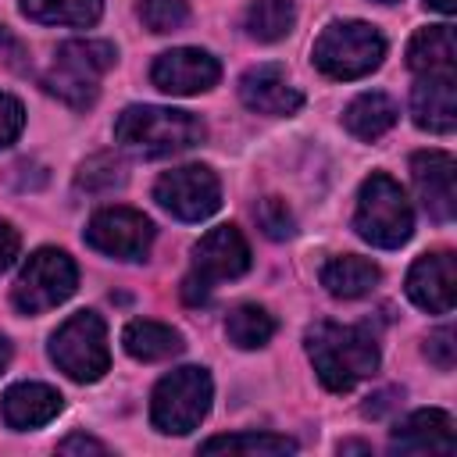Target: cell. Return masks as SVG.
<instances>
[{
    "label": "cell",
    "mask_w": 457,
    "mask_h": 457,
    "mask_svg": "<svg viewBox=\"0 0 457 457\" xmlns=\"http://www.w3.org/2000/svg\"><path fill=\"white\" fill-rule=\"evenodd\" d=\"M307 353L325 389L346 393L378 368L375 339L357 325L318 321L307 328Z\"/></svg>",
    "instance_id": "1"
},
{
    "label": "cell",
    "mask_w": 457,
    "mask_h": 457,
    "mask_svg": "<svg viewBox=\"0 0 457 457\" xmlns=\"http://www.w3.org/2000/svg\"><path fill=\"white\" fill-rule=\"evenodd\" d=\"M204 121L189 111L157 107V104H132L114 121V139L136 157H168L196 146L204 139Z\"/></svg>",
    "instance_id": "2"
},
{
    "label": "cell",
    "mask_w": 457,
    "mask_h": 457,
    "mask_svg": "<svg viewBox=\"0 0 457 457\" xmlns=\"http://www.w3.org/2000/svg\"><path fill=\"white\" fill-rule=\"evenodd\" d=\"M353 228L364 243L396 250L400 243L411 239L414 232V211L407 193L400 189L396 179L386 171H371L357 193V211H353Z\"/></svg>",
    "instance_id": "3"
},
{
    "label": "cell",
    "mask_w": 457,
    "mask_h": 457,
    "mask_svg": "<svg viewBox=\"0 0 457 457\" xmlns=\"http://www.w3.org/2000/svg\"><path fill=\"white\" fill-rule=\"evenodd\" d=\"M386 57V39L368 21H332L314 43V64L328 79H361Z\"/></svg>",
    "instance_id": "4"
},
{
    "label": "cell",
    "mask_w": 457,
    "mask_h": 457,
    "mask_svg": "<svg viewBox=\"0 0 457 457\" xmlns=\"http://www.w3.org/2000/svg\"><path fill=\"white\" fill-rule=\"evenodd\" d=\"M114 46L100 43V39H71L57 46L54 68L46 71V89L54 96H61L71 107H86L96 100V86L100 79L111 71L114 64Z\"/></svg>",
    "instance_id": "5"
},
{
    "label": "cell",
    "mask_w": 457,
    "mask_h": 457,
    "mask_svg": "<svg viewBox=\"0 0 457 457\" xmlns=\"http://www.w3.org/2000/svg\"><path fill=\"white\" fill-rule=\"evenodd\" d=\"M211 393H214V386H211V375L204 368H193V364L175 368L171 375H164L154 386L150 421L168 436H186L211 411Z\"/></svg>",
    "instance_id": "6"
},
{
    "label": "cell",
    "mask_w": 457,
    "mask_h": 457,
    "mask_svg": "<svg viewBox=\"0 0 457 457\" xmlns=\"http://www.w3.org/2000/svg\"><path fill=\"white\" fill-rule=\"evenodd\" d=\"M50 357H54V364L68 378H75V382H96L107 371V364H111L104 318L93 314V311L71 314L50 336Z\"/></svg>",
    "instance_id": "7"
},
{
    "label": "cell",
    "mask_w": 457,
    "mask_h": 457,
    "mask_svg": "<svg viewBox=\"0 0 457 457\" xmlns=\"http://www.w3.org/2000/svg\"><path fill=\"white\" fill-rule=\"evenodd\" d=\"M75 282H79L75 261L57 246H43L18 271L11 300L21 314H39V311H50V307L64 303L75 293Z\"/></svg>",
    "instance_id": "8"
},
{
    "label": "cell",
    "mask_w": 457,
    "mask_h": 457,
    "mask_svg": "<svg viewBox=\"0 0 457 457\" xmlns=\"http://www.w3.org/2000/svg\"><path fill=\"white\" fill-rule=\"evenodd\" d=\"M154 200L179 221H204L221 204L218 175L204 164H182L154 182Z\"/></svg>",
    "instance_id": "9"
},
{
    "label": "cell",
    "mask_w": 457,
    "mask_h": 457,
    "mask_svg": "<svg viewBox=\"0 0 457 457\" xmlns=\"http://www.w3.org/2000/svg\"><path fill=\"white\" fill-rule=\"evenodd\" d=\"M86 243L118 261H143L154 243V225L132 207H104L89 218Z\"/></svg>",
    "instance_id": "10"
},
{
    "label": "cell",
    "mask_w": 457,
    "mask_h": 457,
    "mask_svg": "<svg viewBox=\"0 0 457 457\" xmlns=\"http://www.w3.org/2000/svg\"><path fill=\"white\" fill-rule=\"evenodd\" d=\"M221 68L218 61L207 54V50H193V46H175V50H164L154 68H150V79L157 89L171 93V96H193V93H204L218 82Z\"/></svg>",
    "instance_id": "11"
},
{
    "label": "cell",
    "mask_w": 457,
    "mask_h": 457,
    "mask_svg": "<svg viewBox=\"0 0 457 457\" xmlns=\"http://www.w3.org/2000/svg\"><path fill=\"white\" fill-rule=\"evenodd\" d=\"M250 268V246L236 225H218L193 246V275H200L207 286L239 278Z\"/></svg>",
    "instance_id": "12"
},
{
    "label": "cell",
    "mask_w": 457,
    "mask_h": 457,
    "mask_svg": "<svg viewBox=\"0 0 457 457\" xmlns=\"http://www.w3.org/2000/svg\"><path fill=\"white\" fill-rule=\"evenodd\" d=\"M411 175L418 186V196L425 211L436 221H450L457 211V193H453V157L446 150H421L411 157Z\"/></svg>",
    "instance_id": "13"
},
{
    "label": "cell",
    "mask_w": 457,
    "mask_h": 457,
    "mask_svg": "<svg viewBox=\"0 0 457 457\" xmlns=\"http://www.w3.org/2000/svg\"><path fill=\"white\" fill-rule=\"evenodd\" d=\"M239 100L257 114H296L303 96L278 64H257L239 79Z\"/></svg>",
    "instance_id": "14"
},
{
    "label": "cell",
    "mask_w": 457,
    "mask_h": 457,
    "mask_svg": "<svg viewBox=\"0 0 457 457\" xmlns=\"http://www.w3.org/2000/svg\"><path fill=\"white\" fill-rule=\"evenodd\" d=\"M453 253H425L407 271V296L428 314H446L453 307Z\"/></svg>",
    "instance_id": "15"
},
{
    "label": "cell",
    "mask_w": 457,
    "mask_h": 457,
    "mask_svg": "<svg viewBox=\"0 0 457 457\" xmlns=\"http://www.w3.org/2000/svg\"><path fill=\"white\" fill-rule=\"evenodd\" d=\"M411 114L418 129L428 132H453L457 125V93H453V71L421 75L411 89Z\"/></svg>",
    "instance_id": "16"
},
{
    "label": "cell",
    "mask_w": 457,
    "mask_h": 457,
    "mask_svg": "<svg viewBox=\"0 0 457 457\" xmlns=\"http://www.w3.org/2000/svg\"><path fill=\"white\" fill-rule=\"evenodd\" d=\"M389 446L396 453H453V421L446 411H414L396 428Z\"/></svg>",
    "instance_id": "17"
},
{
    "label": "cell",
    "mask_w": 457,
    "mask_h": 457,
    "mask_svg": "<svg viewBox=\"0 0 457 457\" xmlns=\"http://www.w3.org/2000/svg\"><path fill=\"white\" fill-rule=\"evenodd\" d=\"M0 411H4V421L11 428H39V425L57 418L61 393L43 386V382H21V386H11L4 393Z\"/></svg>",
    "instance_id": "18"
},
{
    "label": "cell",
    "mask_w": 457,
    "mask_h": 457,
    "mask_svg": "<svg viewBox=\"0 0 457 457\" xmlns=\"http://www.w3.org/2000/svg\"><path fill=\"white\" fill-rule=\"evenodd\" d=\"M121 343H125V353L136 361H168V357L182 353V336L171 325H161L150 318L129 321L121 332Z\"/></svg>",
    "instance_id": "19"
},
{
    "label": "cell",
    "mask_w": 457,
    "mask_h": 457,
    "mask_svg": "<svg viewBox=\"0 0 457 457\" xmlns=\"http://www.w3.org/2000/svg\"><path fill=\"white\" fill-rule=\"evenodd\" d=\"M378 282V268L368 261V257H357V253H343V257H332L325 268H321V286L339 296V300H357L364 293H371Z\"/></svg>",
    "instance_id": "20"
},
{
    "label": "cell",
    "mask_w": 457,
    "mask_h": 457,
    "mask_svg": "<svg viewBox=\"0 0 457 457\" xmlns=\"http://www.w3.org/2000/svg\"><path fill=\"white\" fill-rule=\"evenodd\" d=\"M407 64L421 75L453 71V29L450 25L418 29L407 43Z\"/></svg>",
    "instance_id": "21"
},
{
    "label": "cell",
    "mask_w": 457,
    "mask_h": 457,
    "mask_svg": "<svg viewBox=\"0 0 457 457\" xmlns=\"http://www.w3.org/2000/svg\"><path fill=\"white\" fill-rule=\"evenodd\" d=\"M343 121L346 129L357 136V139H378L382 132L393 129L396 121V104L386 96V93H361L357 100H350V107L343 111Z\"/></svg>",
    "instance_id": "22"
},
{
    "label": "cell",
    "mask_w": 457,
    "mask_h": 457,
    "mask_svg": "<svg viewBox=\"0 0 457 457\" xmlns=\"http://www.w3.org/2000/svg\"><path fill=\"white\" fill-rule=\"evenodd\" d=\"M104 0H21V14L39 25H75L86 29L100 18Z\"/></svg>",
    "instance_id": "23"
},
{
    "label": "cell",
    "mask_w": 457,
    "mask_h": 457,
    "mask_svg": "<svg viewBox=\"0 0 457 457\" xmlns=\"http://www.w3.org/2000/svg\"><path fill=\"white\" fill-rule=\"evenodd\" d=\"M225 336L239 350H257L275 336V318L257 303H239L225 318Z\"/></svg>",
    "instance_id": "24"
},
{
    "label": "cell",
    "mask_w": 457,
    "mask_h": 457,
    "mask_svg": "<svg viewBox=\"0 0 457 457\" xmlns=\"http://www.w3.org/2000/svg\"><path fill=\"white\" fill-rule=\"evenodd\" d=\"M296 21V11H293V0H250L246 14H243V25L253 39L261 43H275L282 39Z\"/></svg>",
    "instance_id": "25"
},
{
    "label": "cell",
    "mask_w": 457,
    "mask_h": 457,
    "mask_svg": "<svg viewBox=\"0 0 457 457\" xmlns=\"http://www.w3.org/2000/svg\"><path fill=\"white\" fill-rule=\"evenodd\" d=\"M204 453H261V457H278V453H293L296 443L286 436H271V432H236V436H214L200 446Z\"/></svg>",
    "instance_id": "26"
},
{
    "label": "cell",
    "mask_w": 457,
    "mask_h": 457,
    "mask_svg": "<svg viewBox=\"0 0 457 457\" xmlns=\"http://www.w3.org/2000/svg\"><path fill=\"white\" fill-rule=\"evenodd\" d=\"M79 189H86V193H104V189H114V186H121L125 182V168L114 161V157H107V154H96V157H89L82 168H79Z\"/></svg>",
    "instance_id": "27"
},
{
    "label": "cell",
    "mask_w": 457,
    "mask_h": 457,
    "mask_svg": "<svg viewBox=\"0 0 457 457\" xmlns=\"http://www.w3.org/2000/svg\"><path fill=\"white\" fill-rule=\"evenodd\" d=\"M139 18L150 32H175L186 25L189 7H186V0H143Z\"/></svg>",
    "instance_id": "28"
},
{
    "label": "cell",
    "mask_w": 457,
    "mask_h": 457,
    "mask_svg": "<svg viewBox=\"0 0 457 457\" xmlns=\"http://www.w3.org/2000/svg\"><path fill=\"white\" fill-rule=\"evenodd\" d=\"M253 214H257V221H261V228H264V236H271V239H289V236H293V214H289L286 200L264 196Z\"/></svg>",
    "instance_id": "29"
},
{
    "label": "cell",
    "mask_w": 457,
    "mask_h": 457,
    "mask_svg": "<svg viewBox=\"0 0 457 457\" xmlns=\"http://www.w3.org/2000/svg\"><path fill=\"white\" fill-rule=\"evenodd\" d=\"M453 339H457L453 328L443 325V328H436V332L428 336V343H425V353H428V361H432L439 371H450L453 361H457V343H453Z\"/></svg>",
    "instance_id": "30"
},
{
    "label": "cell",
    "mask_w": 457,
    "mask_h": 457,
    "mask_svg": "<svg viewBox=\"0 0 457 457\" xmlns=\"http://www.w3.org/2000/svg\"><path fill=\"white\" fill-rule=\"evenodd\" d=\"M21 129H25V107H21L14 96L0 93V150H4L7 143H14Z\"/></svg>",
    "instance_id": "31"
},
{
    "label": "cell",
    "mask_w": 457,
    "mask_h": 457,
    "mask_svg": "<svg viewBox=\"0 0 457 457\" xmlns=\"http://www.w3.org/2000/svg\"><path fill=\"white\" fill-rule=\"evenodd\" d=\"M14 257H18V232H14L11 221L0 218V271H4Z\"/></svg>",
    "instance_id": "32"
},
{
    "label": "cell",
    "mask_w": 457,
    "mask_h": 457,
    "mask_svg": "<svg viewBox=\"0 0 457 457\" xmlns=\"http://www.w3.org/2000/svg\"><path fill=\"white\" fill-rule=\"evenodd\" d=\"M57 450L61 453H107V446L100 439H93V436H68Z\"/></svg>",
    "instance_id": "33"
},
{
    "label": "cell",
    "mask_w": 457,
    "mask_h": 457,
    "mask_svg": "<svg viewBox=\"0 0 457 457\" xmlns=\"http://www.w3.org/2000/svg\"><path fill=\"white\" fill-rule=\"evenodd\" d=\"M182 296H186V303H207L211 300V286L200 278V275H186L182 278Z\"/></svg>",
    "instance_id": "34"
},
{
    "label": "cell",
    "mask_w": 457,
    "mask_h": 457,
    "mask_svg": "<svg viewBox=\"0 0 457 457\" xmlns=\"http://www.w3.org/2000/svg\"><path fill=\"white\" fill-rule=\"evenodd\" d=\"M428 7H436V11H443V14H453L457 11V0H425Z\"/></svg>",
    "instance_id": "35"
},
{
    "label": "cell",
    "mask_w": 457,
    "mask_h": 457,
    "mask_svg": "<svg viewBox=\"0 0 457 457\" xmlns=\"http://www.w3.org/2000/svg\"><path fill=\"white\" fill-rule=\"evenodd\" d=\"M7 361H11V343L0 336V375H4V368H7Z\"/></svg>",
    "instance_id": "36"
},
{
    "label": "cell",
    "mask_w": 457,
    "mask_h": 457,
    "mask_svg": "<svg viewBox=\"0 0 457 457\" xmlns=\"http://www.w3.org/2000/svg\"><path fill=\"white\" fill-rule=\"evenodd\" d=\"M339 450H343V453H350V450H357V453H368V446H364V443H339Z\"/></svg>",
    "instance_id": "37"
},
{
    "label": "cell",
    "mask_w": 457,
    "mask_h": 457,
    "mask_svg": "<svg viewBox=\"0 0 457 457\" xmlns=\"http://www.w3.org/2000/svg\"><path fill=\"white\" fill-rule=\"evenodd\" d=\"M382 4H393V0H382Z\"/></svg>",
    "instance_id": "38"
}]
</instances>
